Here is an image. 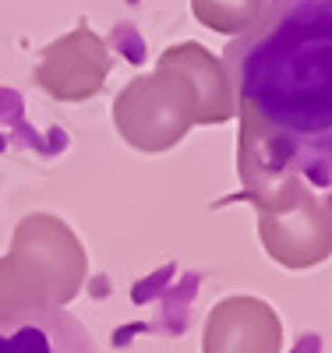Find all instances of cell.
I'll return each mask as SVG.
<instances>
[{
	"instance_id": "cell-1",
	"label": "cell",
	"mask_w": 332,
	"mask_h": 353,
	"mask_svg": "<svg viewBox=\"0 0 332 353\" xmlns=\"http://www.w3.org/2000/svg\"><path fill=\"white\" fill-rule=\"evenodd\" d=\"M240 121L237 173L332 181V0H268L223 50Z\"/></svg>"
},
{
	"instance_id": "cell-2",
	"label": "cell",
	"mask_w": 332,
	"mask_h": 353,
	"mask_svg": "<svg viewBox=\"0 0 332 353\" xmlns=\"http://www.w3.org/2000/svg\"><path fill=\"white\" fill-rule=\"evenodd\" d=\"M237 113L223 57L202 43L166 46L153 74L131 78L113 99V128L138 152H166L195 124H226Z\"/></svg>"
},
{
	"instance_id": "cell-3",
	"label": "cell",
	"mask_w": 332,
	"mask_h": 353,
	"mask_svg": "<svg viewBox=\"0 0 332 353\" xmlns=\"http://www.w3.org/2000/svg\"><path fill=\"white\" fill-rule=\"evenodd\" d=\"M88 276V258L75 230L50 212L14 226L11 251L0 258V321L28 311L68 307Z\"/></svg>"
},
{
	"instance_id": "cell-4",
	"label": "cell",
	"mask_w": 332,
	"mask_h": 353,
	"mask_svg": "<svg viewBox=\"0 0 332 353\" xmlns=\"http://www.w3.org/2000/svg\"><path fill=\"white\" fill-rule=\"evenodd\" d=\"M240 201L258 209V241L283 269H315L332 254V205L297 170L240 173Z\"/></svg>"
},
{
	"instance_id": "cell-5",
	"label": "cell",
	"mask_w": 332,
	"mask_h": 353,
	"mask_svg": "<svg viewBox=\"0 0 332 353\" xmlns=\"http://www.w3.org/2000/svg\"><path fill=\"white\" fill-rule=\"evenodd\" d=\"M110 68H113L110 46L92 28L78 25L75 32L60 36L43 50L36 68V85L60 103H85L103 92Z\"/></svg>"
},
{
	"instance_id": "cell-6",
	"label": "cell",
	"mask_w": 332,
	"mask_h": 353,
	"mask_svg": "<svg viewBox=\"0 0 332 353\" xmlns=\"http://www.w3.org/2000/svg\"><path fill=\"white\" fill-rule=\"evenodd\" d=\"M283 321L273 304L258 297H223L205 318L202 353H280Z\"/></svg>"
},
{
	"instance_id": "cell-7",
	"label": "cell",
	"mask_w": 332,
	"mask_h": 353,
	"mask_svg": "<svg viewBox=\"0 0 332 353\" xmlns=\"http://www.w3.org/2000/svg\"><path fill=\"white\" fill-rule=\"evenodd\" d=\"M0 353H96V343L71 311L46 307L0 321Z\"/></svg>"
},
{
	"instance_id": "cell-8",
	"label": "cell",
	"mask_w": 332,
	"mask_h": 353,
	"mask_svg": "<svg viewBox=\"0 0 332 353\" xmlns=\"http://www.w3.org/2000/svg\"><path fill=\"white\" fill-rule=\"evenodd\" d=\"M268 0H191V14L219 36H237L262 14Z\"/></svg>"
},
{
	"instance_id": "cell-9",
	"label": "cell",
	"mask_w": 332,
	"mask_h": 353,
	"mask_svg": "<svg viewBox=\"0 0 332 353\" xmlns=\"http://www.w3.org/2000/svg\"><path fill=\"white\" fill-rule=\"evenodd\" d=\"M329 205H332V198H329Z\"/></svg>"
}]
</instances>
